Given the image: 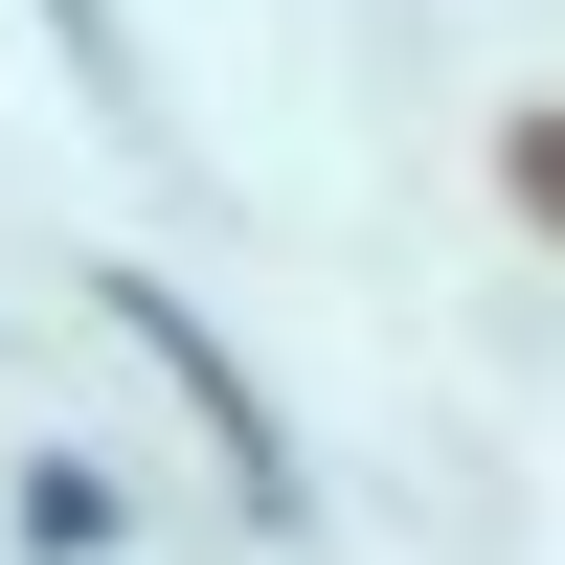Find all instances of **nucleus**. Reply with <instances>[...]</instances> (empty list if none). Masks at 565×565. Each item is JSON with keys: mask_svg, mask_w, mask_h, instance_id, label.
<instances>
[{"mask_svg": "<svg viewBox=\"0 0 565 565\" xmlns=\"http://www.w3.org/2000/svg\"><path fill=\"white\" fill-rule=\"evenodd\" d=\"M114 317H136V340H159V362H181V407H204V430H226V452H249V498H295V476H271V385H249V362H226V340H204V317H181V295H159V271H114Z\"/></svg>", "mask_w": 565, "mask_h": 565, "instance_id": "1", "label": "nucleus"}, {"mask_svg": "<svg viewBox=\"0 0 565 565\" xmlns=\"http://www.w3.org/2000/svg\"><path fill=\"white\" fill-rule=\"evenodd\" d=\"M45 23H68V68H90V90H136V45H114V0H45Z\"/></svg>", "mask_w": 565, "mask_h": 565, "instance_id": "3", "label": "nucleus"}, {"mask_svg": "<svg viewBox=\"0 0 565 565\" xmlns=\"http://www.w3.org/2000/svg\"><path fill=\"white\" fill-rule=\"evenodd\" d=\"M23 543H45V565H90V543H114V498H90V452H45V476H23Z\"/></svg>", "mask_w": 565, "mask_h": 565, "instance_id": "2", "label": "nucleus"}]
</instances>
